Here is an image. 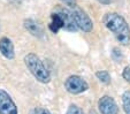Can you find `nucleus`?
Here are the masks:
<instances>
[{
  "label": "nucleus",
  "instance_id": "f257e3e1",
  "mask_svg": "<svg viewBox=\"0 0 130 114\" xmlns=\"http://www.w3.org/2000/svg\"><path fill=\"white\" fill-rule=\"evenodd\" d=\"M103 22L109 31H112L121 45L130 44V28L127 21L118 13H107Z\"/></svg>",
  "mask_w": 130,
  "mask_h": 114
},
{
  "label": "nucleus",
  "instance_id": "1a4fd4ad",
  "mask_svg": "<svg viewBox=\"0 0 130 114\" xmlns=\"http://www.w3.org/2000/svg\"><path fill=\"white\" fill-rule=\"evenodd\" d=\"M24 28L31 35L36 36V37H42L43 34H44L43 28L40 27V24L37 23L36 21H34L32 19H28V20L24 21Z\"/></svg>",
  "mask_w": 130,
  "mask_h": 114
},
{
  "label": "nucleus",
  "instance_id": "f8f14e48",
  "mask_svg": "<svg viewBox=\"0 0 130 114\" xmlns=\"http://www.w3.org/2000/svg\"><path fill=\"white\" fill-rule=\"evenodd\" d=\"M96 76L98 77V79L100 82L105 83V84H109L110 83V75L106 70H99V72H97Z\"/></svg>",
  "mask_w": 130,
  "mask_h": 114
},
{
  "label": "nucleus",
  "instance_id": "9d476101",
  "mask_svg": "<svg viewBox=\"0 0 130 114\" xmlns=\"http://www.w3.org/2000/svg\"><path fill=\"white\" fill-rule=\"evenodd\" d=\"M51 18H52V22H51V24H50V29H51L52 32L55 34V32H58L59 29L63 28V23H62V20H61V18H60V15L55 12L52 14Z\"/></svg>",
  "mask_w": 130,
  "mask_h": 114
},
{
  "label": "nucleus",
  "instance_id": "39448f33",
  "mask_svg": "<svg viewBox=\"0 0 130 114\" xmlns=\"http://www.w3.org/2000/svg\"><path fill=\"white\" fill-rule=\"evenodd\" d=\"M0 114H19L17 107L10 96L0 89Z\"/></svg>",
  "mask_w": 130,
  "mask_h": 114
},
{
  "label": "nucleus",
  "instance_id": "2eb2a0df",
  "mask_svg": "<svg viewBox=\"0 0 130 114\" xmlns=\"http://www.w3.org/2000/svg\"><path fill=\"white\" fill-rule=\"evenodd\" d=\"M122 77L128 83H130V67L124 68V70H123V73H122Z\"/></svg>",
  "mask_w": 130,
  "mask_h": 114
},
{
  "label": "nucleus",
  "instance_id": "ddd939ff",
  "mask_svg": "<svg viewBox=\"0 0 130 114\" xmlns=\"http://www.w3.org/2000/svg\"><path fill=\"white\" fill-rule=\"evenodd\" d=\"M66 114H84V112L82 111L81 107H78L77 105H70V106L68 107V109H67Z\"/></svg>",
  "mask_w": 130,
  "mask_h": 114
},
{
  "label": "nucleus",
  "instance_id": "20e7f679",
  "mask_svg": "<svg viewBox=\"0 0 130 114\" xmlns=\"http://www.w3.org/2000/svg\"><path fill=\"white\" fill-rule=\"evenodd\" d=\"M64 88L71 94H78L86 91L89 89V84L85 79H83L78 75H71L64 82Z\"/></svg>",
  "mask_w": 130,
  "mask_h": 114
},
{
  "label": "nucleus",
  "instance_id": "dca6fc26",
  "mask_svg": "<svg viewBox=\"0 0 130 114\" xmlns=\"http://www.w3.org/2000/svg\"><path fill=\"white\" fill-rule=\"evenodd\" d=\"M60 1H62L64 5H67L68 7H70V8L75 7V6L77 5V1H76V0H60Z\"/></svg>",
  "mask_w": 130,
  "mask_h": 114
},
{
  "label": "nucleus",
  "instance_id": "9b49d317",
  "mask_svg": "<svg viewBox=\"0 0 130 114\" xmlns=\"http://www.w3.org/2000/svg\"><path fill=\"white\" fill-rule=\"evenodd\" d=\"M122 104L125 114H130V91H125L122 94Z\"/></svg>",
  "mask_w": 130,
  "mask_h": 114
},
{
  "label": "nucleus",
  "instance_id": "0eeeda50",
  "mask_svg": "<svg viewBox=\"0 0 130 114\" xmlns=\"http://www.w3.org/2000/svg\"><path fill=\"white\" fill-rule=\"evenodd\" d=\"M98 107L101 114H119L118 104L109 96L101 97L98 102Z\"/></svg>",
  "mask_w": 130,
  "mask_h": 114
},
{
  "label": "nucleus",
  "instance_id": "423d86ee",
  "mask_svg": "<svg viewBox=\"0 0 130 114\" xmlns=\"http://www.w3.org/2000/svg\"><path fill=\"white\" fill-rule=\"evenodd\" d=\"M55 13H58L60 15L62 23H63V29H66L67 31H73V32L78 30L76 23L74 21L73 15H71V12L69 9L63 7H57L55 8Z\"/></svg>",
  "mask_w": 130,
  "mask_h": 114
},
{
  "label": "nucleus",
  "instance_id": "4468645a",
  "mask_svg": "<svg viewBox=\"0 0 130 114\" xmlns=\"http://www.w3.org/2000/svg\"><path fill=\"white\" fill-rule=\"evenodd\" d=\"M30 114H51V113L46 108H44V107H36V108L32 109Z\"/></svg>",
  "mask_w": 130,
  "mask_h": 114
},
{
  "label": "nucleus",
  "instance_id": "6e6552de",
  "mask_svg": "<svg viewBox=\"0 0 130 114\" xmlns=\"http://www.w3.org/2000/svg\"><path fill=\"white\" fill-rule=\"evenodd\" d=\"M0 52L7 59H14L15 52H14V45L12 40L7 37H4L0 39Z\"/></svg>",
  "mask_w": 130,
  "mask_h": 114
},
{
  "label": "nucleus",
  "instance_id": "f03ea898",
  "mask_svg": "<svg viewBox=\"0 0 130 114\" xmlns=\"http://www.w3.org/2000/svg\"><path fill=\"white\" fill-rule=\"evenodd\" d=\"M24 63L38 82L48 83L51 81V75H50L48 70L45 68L42 60L37 57L35 53H29V54L25 55Z\"/></svg>",
  "mask_w": 130,
  "mask_h": 114
},
{
  "label": "nucleus",
  "instance_id": "f3484780",
  "mask_svg": "<svg viewBox=\"0 0 130 114\" xmlns=\"http://www.w3.org/2000/svg\"><path fill=\"white\" fill-rule=\"evenodd\" d=\"M98 1L103 5H109L110 3H113V0H98Z\"/></svg>",
  "mask_w": 130,
  "mask_h": 114
},
{
  "label": "nucleus",
  "instance_id": "7ed1b4c3",
  "mask_svg": "<svg viewBox=\"0 0 130 114\" xmlns=\"http://www.w3.org/2000/svg\"><path fill=\"white\" fill-rule=\"evenodd\" d=\"M71 15L74 18V21L76 23L77 28L81 30H83L84 32H91L93 29V23L91 21V19L89 18V15L84 12L82 8H79L78 6L71 8Z\"/></svg>",
  "mask_w": 130,
  "mask_h": 114
}]
</instances>
